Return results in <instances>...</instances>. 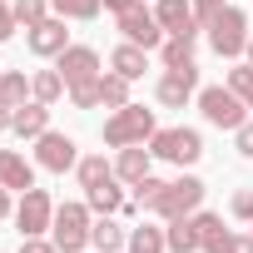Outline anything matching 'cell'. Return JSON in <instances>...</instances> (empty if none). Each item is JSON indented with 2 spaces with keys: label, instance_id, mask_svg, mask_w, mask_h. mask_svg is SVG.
<instances>
[{
  "label": "cell",
  "instance_id": "6da1fadb",
  "mask_svg": "<svg viewBox=\"0 0 253 253\" xmlns=\"http://www.w3.org/2000/svg\"><path fill=\"white\" fill-rule=\"evenodd\" d=\"M154 129H159V124H154V109H144V104H124V109H114V114L104 119V144H109V149L149 144Z\"/></svg>",
  "mask_w": 253,
  "mask_h": 253
},
{
  "label": "cell",
  "instance_id": "7a4b0ae2",
  "mask_svg": "<svg viewBox=\"0 0 253 253\" xmlns=\"http://www.w3.org/2000/svg\"><path fill=\"white\" fill-rule=\"evenodd\" d=\"M89 228H94L89 204H55L50 238L60 243V253H84V248H89Z\"/></svg>",
  "mask_w": 253,
  "mask_h": 253
},
{
  "label": "cell",
  "instance_id": "3957f363",
  "mask_svg": "<svg viewBox=\"0 0 253 253\" xmlns=\"http://www.w3.org/2000/svg\"><path fill=\"white\" fill-rule=\"evenodd\" d=\"M209 45H213V55H223V60H238L243 50H248V15L238 10V5H223L209 25Z\"/></svg>",
  "mask_w": 253,
  "mask_h": 253
},
{
  "label": "cell",
  "instance_id": "277c9868",
  "mask_svg": "<svg viewBox=\"0 0 253 253\" xmlns=\"http://www.w3.org/2000/svg\"><path fill=\"white\" fill-rule=\"evenodd\" d=\"M149 154L154 159H169V164H199L204 159V134L199 129H184V124H179V129H154L149 134Z\"/></svg>",
  "mask_w": 253,
  "mask_h": 253
},
{
  "label": "cell",
  "instance_id": "5b68a950",
  "mask_svg": "<svg viewBox=\"0 0 253 253\" xmlns=\"http://www.w3.org/2000/svg\"><path fill=\"white\" fill-rule=\"evenodd\" d=\"M199 114L213 124V129H238V124L248 119V104L228 84H209V89H199Z\"/></svg>",
  "mask_w": 253,
  "mask_h": 253
},
{
  "label": "cell",
  "instance_id": "8992f818",
  "mask_svg": "<svg viewBox=\"0 0 253 253\" xmlns=\"http://www.w3.org/2000/svg\"><path fill=\"white\" fill-rule=\"evenodd\" d=\"M50 223H55V199H50V189H25L20 204H15V228H20V238H40V233H50Z\"/></svg>",
  "mask_w": 253,
  "mask_h": 253
},
{
  "label": "cell",
  "instance_id": "52a82bcc",
  "mask_svg": "<svg viewBox=\"0 0 253 253\" xmlns=\"http://www.w3.org/2000/svg\"><path fill=\"white\" fill-rule=\"evenodd\" d=\"M114 20H119V35L129 40V45H144V50H159V45L169 40V35H164V25H159V15H154V10H144L139 0H134L129 10H119Z\"/></svg>",
  "mask_w": 253,
  "mask_h": 253
},
{
  "label": "cell",
  "instance_id": "ba28073f",
  "mask_svg": "<svg viewBox=\"0 0 253 253\" xmlns=\"http://www.w3.org/2000/svg\"><path fill=\"white\" fill-rule=\"evenodd\" d=\"M204 179L199 174H179L174 184H169V194H164V204L154 209L164 223H174V218H184V213H199V204H204Z\"/></svg>",
  "mask_w": 253,
  "mask_h": 253
},
{
  "label": "cell",
  "instance_id": "9c48e42d",
  "mask_svg": "<svg viewBox=\"0 0 253 253\" xmlns=\"http://www.w3.org/2000/svg\"><path fill=\"white\" fill-rule=\"evenodd\" d=\"M35 164H40L45 174H65V169H75V164H80V149H75V139H70V134L45 129V134L35 139Z\"/></svg>",
  "mask_w": 253,
  "mask_h": 253
},
{
  "label": "cell",
  "instance_id": "30bf717a",
  "mask_svg": "<svg viewBox=\"0 0 253 253\" xmlns=\"http://www.w3.org/2000/svg\"><path fill=\"white\" fill-rule=\"evenodd\" d=\"M55 70L65 75V84L75 89V84H89V80H99L104 70H99V50L94 45H70L65 55H55Z\"/></svg>",
  "mask_w": 253,
  "mask_h": 253
},
{
  "label": "cell",
  "instance_id": "8fae6325",
  "mask_svg": "<svg viewBox=\"0 0 253 253\" xmlns=\"http://www.w3.org/2000/svg\"><path fill=\"white\" fill-rule=\"evenodd\" d=\"M154 15H159L164 35H179V40H199V30H204L194 15V0H159Z\"/></svg>",
  "mask_w": 253,
  "mask_h": 253
},
{
  "label": "cell",
  "instance_id": "7c38bea8",
  "mask_svg": "<svg viewBox=\"0 0 253 253\" xmlns=\"http://www.w3.org/2000/svg\"><path fill=\"white\" fill-rule=\"evenodd\" d=\"M30 55H40V60H55V55H65L70 50V30H65V15H45L30 35Z\"/></svg>",
  "mask_w": 253,
  "mask_h": 253
},
{
  "label": "cell",
  "instance_id": "4fadbf2b",
  "mask_svg": "<svg viewBox=\"0 0 253 253\" xmlns=\"http://www.w3.org/2000/svg\"><path fill=\"white\" fill-rule=\"evenodd\" d=\"M194 89H199V65H189V70H164V80L154 84V94H159L164 109H184V104L194 99Z\"/></svg>",
  "mask_w": 253,
  "mask_h": 253
},
{
  "label": "cell",
  "instance_id": "5bb4252c",
  "mask_svg": "<svg viewBox=\"0 0 253 253\" xmlns=\"http://www.w3.org/2000/svg\"><path fill=\"white\" fill-rule=\"evenodd\" d=\"M124 243H129V228H124L114 213H94L89 248H94V253H124Z\"/></svg>",
  "mask_w": 253,
  "mask_h": 253
},
{
  "label": "cell",
  "instance_id": "9a60e30c",
  "mask_svg": "<svg viewBox=\"0 0 253 253\" xmlns=\"http://www.w3.org/2000/svg\"><path fill=\"white\" fill-rule=\"evenodd\" d=\"M10 129H15L20 139H40V134L50 129V104H40V99H25V104L15 109V119H10Z\"/></svg>",
  "mask_w": 253,
  "mask_h": 253
},
{
  "label": "cell",
  "instance_id": "2e32d148",
  "mask_svg": "<svg viewBox=\"0 0 253 253\" xmlns=\"http://www.w3.org/2000/svg\"><path fill=\"white\" fill-rule=\"evenodd\" d=\"M149 164H154V154H149L144 144H129V149H119V159H114V179L134 189V184L149 174Z\"/></svg>",
  "mask_w": 253,
  "mask_h": 253
},
{
  "label": "cell",
  "instance_id": "e0dca14e",
  "mask_svg": "<svg viewBox=\"0 0 253 253\" xmlns=\"http://www.w3.org/2000/svg\"><path fill=\"white\" fill-rule=\"evenodd\" d=\"M0 184L5 189H35V164L25 159V154H15V149H0Z\"/></svg>",
  "mask_w": 253,
  "mask_h": 253
},
{
  "label": "cell",
  "instance_id": "ac0fdd59",
  "mask_svg": "<svg viewBox=\"0 0 253 253\" xmlns=\"http://www.w3.org/2000/svg\"><path fill=\"white\" fill-rule=\"evenodd\" d=\"M109 70H114V75H124V80L134 84V80H144V70H149V50H144V45H129V40H124V45L109 55Z\"/></svg>",
  "mask_w": 253,
  "mask_h": 253
},
{
  "label": "cell",
  "instance_id": "d6986e66",
  "mask_svg": "<svg viewBox=\"0 0 253 253\" xmlns=\"http://www.w3.org/2000/svg\"><path fill=\"white\" fill-rule=\"evenodd\" d=\"M164 243H169V253H199V248H204V238H199L194 213H184V218L164 223Z\"/></svg>",
  "mask_w": 253,
  "mask_h": 253
},
{
  "label": "cell",
  "instance_id": "ffe728a7",
  "mask_svg": "<svg viewBox=\"0 0 253 253\" xmlns=\"http://www.w3.org/2000/svg\"><path fill=\"white\" fill-rule=\"evenodd\" d=\"M194 223H199V238H204V248H199V253H228L233 233L223 228V218H218V213H204V209H199V213H194Z\"/></svg>",
  "mask_w": 253,
  "mask_h": 253
},
{
  "label": "cell",
  "instance_id": "44dd1931",
  "mask_svg": "<svg viewBox=\"0 0 253 253\" xmlns=\"http://www.w3.org/2000/svg\"><path fill=\"white\" fill-rule=\"evenodd\" d=\"M75 179H80V189H99V184L114 179V164H109L104 154H84V159L75 164Z\"/></svg>",
  "mask_w": 253,
  "mask_h": 253
},
{
  "label": "cell",
  "instance_id": "7402d4cb",
  "mask_svg": "<svg viewBox=\"0 0 253 253\" xmlns=\"http://www.w3.org/2000/svg\"><path fill=\"white\" fill-rule=\"evenodd\" d=\"M124 253H169L164 228H159V223H139V228H129V243H124Z\"/></svg>",
  "mask_w": 253,
  "mask_h": 253
},
{
  "label": "cell",
  "instance_id": "603a6c76",
  "mask_svg": "<svg viewBox=\"0 0 253 253\" xmlns=\"http://www.w3.org/2000/svg\"><path fill=\"white\" fill-rule=\"evenodd\" d=\"M84 204H89V213H124L119 179H109V184H99V189H84Z\"/></svg>",
  "mask_w": 253,
  "mask_h": 253
},
{
  "label": "cell",
  "instance_id": "cb8c5ba5",
  "mask_svg": "<svg viewBox=\"0 0 253 253\" xmlns=\"http://www.w3.org/2000/svg\"><path fill=\"white\" fill-rule=\"evenodd\" d=\"M99 104L104 109H124V104H129V80L114 75V70H104L99 75Z\"/></svg>",
  "mask_w": 253,
  "mask_h": 253
},
{
  "label": "cell",
  "instance_id": "d4e9b609",
  "mask_svg": "<svg viewBox=\"0 0 253 253\" xmlns=\"http://www.w3.org/2000/svg\"><path fill=\"white\" fill-rule=\"evenodd\" d=\"M0 99H5V104H25V99H35V89H30V75L25 70H5V75H0Z\"/></svg>",
  "mask_w": 253,
  "mask_h": 253
},
{
  "label": "cell",
  "instance_id": "484cf974",
  "mask_svg": "<svg viewBox=\"0 0 253 253\" xmlns=\"http://www.w3.org/2000/svg\"><path fill=\"white\" fill-rule=\"evenodd\" d=\"M159 55H164V70H189V65H199V60H194V40H179V35H169V40L159 45Z\"/></svg>",
  "mask_w": 253,
  "mask_h": 253
},
{
  "label": "cell",
  "instance_id": "4316f807",
  "mask_svg": "<svg viewBox=\"0 0 253 253\" xmlns=\"http://www.w3.org/2000/svg\"><path fill=\"white\" fill-rule=\"evenodd\" d=\"M30 89H35V99H40V104H55L70 84H65V75H60V70H40V75H30Z\"/></svg>",
  "mask_w": 253,
  "mask_h": 253
},
{
  "label": "cell",
  "instance_id": "83f0119b",
  "mask_svg": "<svg viewBox=\"0 0 253 253\" xmlns=\"http://www.w3.org/2000/svg\"><path fill=\"white\" fill-rule=\"evenodd\" d=\"M164 194H169V184H164V179H154V174H144V179L134 184V204H139V209H149V213L164 204Z\"/></svg>",
  "mask_w": 253,
  "mask_h": 253
},
{
  "label": "cell",
  "instance_id": "f1b7e54d",
  "mask_svg": "<svg viewBox=\"0 0 253 253\" xmlns=\"http://www.w3.org/2000/svg\"><path fill=\"white\" fill-rule=\"evenodd\" d=\"M55 5V15H65V20H94L99 10H104V0H50Z\"/></svg>",
  "mask_w": 253,
  "mask_h": 253
},
{
  "label": "cell",
  "instance_id": "f546056e",
  "mask_svg": "<svg viewBox=\"0 0 253 253\" xmlns=\"http://www.w3.org/2000/svg\"><path fill=\"white\" fill-rule=\"evenodd\" d=\"M45 15H50V0H15V25L35 30V25H40Z\"/></svg>",
  "mask_w": 253,
  "mask_h": 253
},
{
  "label": "cell",
  "instance_id": "4dcf8cb0",
  "mask_svg": "<svg viewBox=\"0 0 253 253\" xmlns=\"http://www.w3.org/2000/svg\"><path fill=\"white\" fill-rule=\"evenodd\" d=\"M228 89L253 109V65H233V70H228Z\"/></svg>",
  "mask_w": 253,
  "mask_h": 253
},
{
  "label": "cell",
  "instance_id": "1f68e13d",
  "mask_svg": "<svg viewBox=\"0 0 253 253\" xmlns=\"http://www.w3.org/2000/svg\"><path fill=\"white\" fill-rule=\"evenodd\" d=\"M70 104H75V109H99V80L75 84V89H70Z\"/></svg>",
  "mask_w": 253,
  "mask_h": 253
},
{
  "label": "cell",
  "instance_id": "d6a6232c",
  "mask_svg": "<svg viewBox=\"0 0 253 253\" xmlns=\"http://www.w3.org/2000/svg\"><path fill=\"white\" fill-rule=\"evenodd\" d=\"M233 149H238L243 159H253V119H243L238 129H233Z\"/></svg>",
  "mask_w": 253,
  "mask_h": 253
},
{
  "label": "cell",
  "instance_id": "836d02e7",
  "mask_svg": "<svg viewBox=\"0 0 253 253\" xmlns=\"http://www.w3.org/2000/svg\"><path fill=\"white\" fill-rule=\"evenodd\" d=\"M228 209H233V218H243V223H253V189H238Z\"/></svg>",
  "mask_w": 253,
  "mask_h": 253
},
{
  "label": "cell",
  "instance_id": "e575fe53",
  "mask_svg": "<svg viewBox=\"0 0 253 253\" xmlns=\"http://www.w3.org/2000/svg\"><path fill=\"white\" fill-rule=\"evenodd\" d=\"M20 25H15V5H10V0H0V40H10Z\"/></svg>",
  "mask_w": 253,
  "mask_h": 253
},
{
  "label": "cell",
  "instance_id": "d590c367",
  "mask_svg": "<svg viewBox=\"0 0 253 253\" xmlns=\"http://www.w3.org/2000/svg\"><path fill=\"white\" fill-rule=\"evenodd\" d=\"M223 5H228V0H194V15H199V25H209V20H213Z\"/></svg>",
  "mask_w": 253,
  "mask_h": 253
},
{
  "label": "cell",
  "instance_id": "8d00e7d4",
  "mask_svg": "<svg viewBox=\"0 0 253 253\" xmlns=\"http://www.w3.org/2000/svg\"><path fill=\"white\" fill-rule=\"evenodd\" d=\"M20 253H60V243L40 233V238H25V243H20Z\"/></svg>",
  "mask_w": 253,
  "mask_h": 253
},
{
  "label": "cell",
  "instance_id": "74e56055",
  "mask_svg": "<svg viewBox=\"0 0 253 253\" xmlns=\"http://www.w3.org/2000/svg\"><path fill=\"white\" fill-rule=\"evenodd\" d=\"M228 253H253V233H233V243H228Z\"/></svg>",
  "mask_w": 253,
  "mask_h": 253
},
{
  "label": "cell",
  "instance_id": "f35d334b",
  "mask_svg": "<svg viewBox=\"0 0 253 253\" xmlns=\"http://www.w3.org/2000/svg\"><path fill=\"white\" fill-rule=\"evenodd\" d=\"M10 119H15V104H5V99H0V129H10Z\"/></svg>",
  "mask_w": 253,
  "mask_h": 253
},
{
  "label": "cell",
  "instance_id": "ab89813d",
  "mask_svg": "<svg viewBox=\"0 0 253 253\" xmlns=\"http://www.w3.org/2000/svg\"><path fill=\"white\" fill-rule=\"evenodd\" d=\"M10 213H15V209H10V189L0 184V218H10Z\"/></svg>",
  "mask_w": 253,
  "mask_h": 253
},
{
  "label": "cell",
  "instance_id": "60d3db41",
  "mask_svg": "<svg viewBox=\"0 0 253 253\" xmlns=\"http://www.w3.org/2000/svg\"><path fill=\"white\" fill-rule=\"evenodd\" d=\"M129 5H134V0H104V10H114V15H119V10H129Z\"/></svg>",
  "mask_w": 253,
  "mask_h": 253
},
{
  "label": "cell",
  "instance_id": "b9f144b4",
  "mask_svg": "<svg viewBox=\"0 0 253 253\" xmlns=\"http://www.w3.org/2000/svg\"><path fill=\"white\" fill-rule=\"evenodd\" d=\"M243 55H248V65H253V35H248V50H243Z\"/></svg>",
  "mask_w": 253,
  "mask_h": 253
}]
</instances>
